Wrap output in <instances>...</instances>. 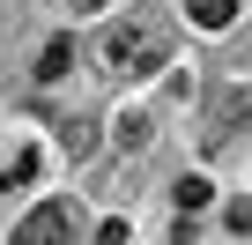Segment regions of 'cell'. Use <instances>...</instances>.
I'll return each instance as SVG.
<instances>
[{
  "label": "cell",
  "instance_id": "cell-1",
  "mask_svg": "<svg viewBox=\"0 0 252 245\" xmlns=\"http://www.w3.org/2000/svg\"><path fill=\"white\" fill-rule=\"evenodd\" d=\"M104 60H111L119 74H156V67L171 60V30H163V23H141V15H126V23L104 30Z\"/></svg>",
  "mask_w": 252,
  "mask_h": 245
},
{
  "label": "cell",
  "instance_id": "cell-2",
  "mask_svg": "<svg viewBox=\"0 0 252 245\" xmlns=\"http://www.w3.org/2000/svg\"><path fill=\"white\" fill-rule=\"evenodd\" d=\"M67 230H74V215H67L60 201H45V208H30V215H23V230H15V238H67Z\"/></svg>",
  "mask_w": 252,
  "mask_h": 245
},
{
  "label": "cell",
  "instance_id": "cell-3",
  "mask_svg": "<svg viewBox=\"0 0 252 245\" xmlns=\"http://www.w3.org/2000/svg\"><path fill=\"white\" fill-rule=\"evenodd\" d=\"M186 23H200V30H230V23H237V0H186Z\"/></svg>",
  "mask_w": 252,
  "mask_h": 245
},
{
  "label": "cell",
  "instance_id": "cell-4",
  "mask_svg": "<svg viewBox=\"0 0 252 245\" xmlns=\"http://www.w3.org/2000/svg\"><path fill=\"white\" fill-rule=\"evenodd\" d=\"M60 149H67V156L82 164V156L96 149V119H67V127H60Z\"/></svg>",
  "mask_w": 252,
  "mask_h": 245
},
{
  "label": "cell",
  "instance_id": "cell-5",
  "mask_svg": "<svg viewBox=\"0 0 252 245\" xmlns=\"http://www.w3.org/2000/svg\"><path fill=\"white\" fill-rule=\"evenodd\" d=\"M67 67H74V45H67V37H52V45L37 52V82H60Z\"/></svg>",
  "mask_w": 252,
  "mask_h": 245
},
{
  "label": "cell",
  "instance_id": "cell-6",
  "mask_svg": "<svg viewBox=\"0 0 252 245\" xmlns=\"http://www.w3.org/2000/svg\"><path fill=\"white\" fill-rule=\"evenodd\" d=\"M111 141H119V149H134V156H141V149L156 141V127H149V119L134 111V119H119V127H111Z\"/></svg>",
  "mask_w": 252,
  "mask_h": 245
},
{
  "label": "cell",
  "instance_id": "cell-7",
  "mask_svg": "<svg viewBox=\"0 0 252 245\" xmlns=\"http://www.w3.org/2000/svg\"><path fill=\"white\" fill-rule=\"evenodd\" d=\"M193 208H208V178H178V215H193Z\"/></svg>",
  "mask_w": 252,
  "mask_h": 245
},
{
  "label": "cell",
  "instance_id": "cell-8",
  "mask_svg": "<svg viewBox=\"0 0 252 245\" xmlns=\"http://www.w3.org/2000/svg\"><path fill=\"white\" fill-rule=\"evenodd\" d=\"M96 8H111V0H67V15H96Z\"/></svg>",
  "mask_w": 252,
  "mask_h": 245
}]
</instances>
